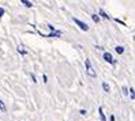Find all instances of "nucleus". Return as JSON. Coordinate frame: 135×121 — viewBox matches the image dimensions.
<instances>
[{
    "label": "nucleus",
    "mask_w": 135,
    "mask_h": 121,
    "mask_svg": "<svg viewBox=\"0 0 135 121\" xmlns=\"http://www.w3.org/2000/svg\"><path fill=\"white\" fill-rule=\"evenodd\" d=\"M0 110H1V112H6L7 110V108H6V105H4L3 101H0Z\"/></svg>",
    "instance_id": "10"
},
{
    "label": "nucleus",
    "mask_w": 135,
    "mask_h": 121,
    "mask_svg": "<svg viewBox=\"0 0 135 121\" xmlns=\"http://www.w3.org/2000/svg\"><path fill=\"white\" fill-rule=\"evenodd\" d=\"M74 22H75V23L78 25V26H79L81 29L83 30V31H87V30H89V26H87V25L85 23V22L79 21V19H76V18H74Z\"/></svg>",
    "instance_id": "2"
},
{
    "label": "nucleus",
    "mask_w": 135,
    "mask_h": 121,
    "mask_svg": "<svg viewBox=\"0 0 135 121\" xmlns=\"http://www.w3.org/2000/svg\"><path fill=\"white\" fill-rule=\"evenodd\" d=\"M91 18H93V21H94V22H100V18H98V15L94 14V15H91Z\"/></svg>",
    "instance_id": "11"
},
{
    "label": "nucleus",
    "mask_w": 135,
    "mask_h": 121,
    "mask_svg": "<svg viewBox=\"0 0 135 121\" xmlns=\"http://www.w3.org/2000/svg\"><path fill=\"white\" fill-rule=\"evenodd\" d=\"M32 80H33V82H34V83L37 82V80H35V76H34V75H33V74H32Z\"/></svg>",
    "instance_id": "15"
},
{
    "label": "nucleus",
    "mask_w": 135,
    "mask_h": 121,
    "mask_svg": "<svg viewBox=\"0 0 135 121\" xmlns=\"http://www.w3.org/2000/svg\"><path fill=\"white\" fill-rule=\"evenodd\" d=\"M22 4H23V6H26L27 8L33 7V3H32V1H27V0H22Z\"/></svg>",
    "instance_id": "7"
},
{
    "label": "nucleus",
    "mask_w": 135,
    "mask_h": 121,
    "mask_svg": "<svg viewBox=\"0 0 135 121\" xmlns=\"http://www.w3.org/2000/svg\"><path fill=\"white\" fill-rule=\"evenodd\" d=\"M102 89L105 90V93H109V90H111L109 89V84L106 82H102Z\"/></svg>",
    "instance_id": "8"
},
{
    "label": "nucleus",
    "mask_w": 135,
    "mask_h": 121,
    "mask_svg": "<svg viewBox=\"0 0 135 121\" xmlns=\"http://www.w3.org/2000/svg\"><path fill=\"white\" fill-rule=\"evenodd\" d=\"M42 79H44V82H45V83L48 82V78H47V75H44V76H42Z\"/></svg>",
    "instance_id": "14"
},
{
    "label": "nucleus",
    "mask_w": 135,
    "mask_h": 121,
    "mask_svg": "<svg viewBox=\"0 0 135 121\" xmlns=\"http://www.w3.org/2000/svg\"><path fill=\"white\" fill-rule=\"evenodd\" d=\"M115 50H116V53H119V54H123L124 53V48L123 46H116V48H115Z\"/></svg>",
    "instance_id": "5"
},
{
    "label": "nucleus",
    "mask_w": 135,
    "mask_h": 121,
    "mask_svg": "<svg viewBox=\"0 0 135 121\" xmlns=\"http://www.w3.org/2000/svg\"><path fill=\"white\" fill-rule=\"evenodd\" d=\"M100 15L102 16V18H105V19H111V18L108 16V15H106V12H105V11H102V8L100 10Z\"/></svg>",
    "instance_id": "9"
},
{
    "label": "nucleus",
    "mask_w": 135,
    "mask_h": 121,
    "mask_svg": "<svg viewBox=\"0 0 135 121\" xmlns=\"http://www.w3.org/2000/svg\"><path fill=\"white\" fill-rule=\"evenodd\" d=\"M4 12H6V11H4V8H1V7H0V18L4 15Z\"/></svg>",
    "instance_id": "12"
},
{
    "label": "nucleus",
    "mask_w": 135,
    "mask_h": 121,
    "mask_svg": "<svg viewBox=\"0 0 135 121\" xmlns=\"http://www.w3.org/2000/svg\"><path fill=\"white\" fill-rule=\"evenodd\" d=\"M18 52H19L21 54H26V49H25V46H22V45L18 46Z\"/></svg>",
    "instance_id": "6"
},
{
    "label": "nucleus",
    "mask_w": 135,
    "mask_h": 121,
    "mask_svg": "<svg viewBox=\"0 0 135 121\" xmlns=\"http://www.w3.org/2000/svg\"><path fill=\"white\" fill-rule=\"evenodd\" d=\"M104 60H106V61L111 63V64H113V63H115V60H113V57H112V54L108 53V52H105V53H104Z\"/></svg>",
    "instance_id": "3"
},
{
    "label": "nucleus",
    "mask_w": 135,
    "mask_h": 121,
    "mask_svg": "<svg viewBox=\"0 0 135 121\" xmlns=\"http://www.w3.org/2000/svg\"><path fill=\"white\" fill-rule=\"evenodd\" d=\"M98 112H100V120L101 121H106L105 114H104V112H102V108H100V109H98Z\"/></svg>",
    "instance_id": "4"
},
{
    "label": "nucleus",
    "mask_w": 135,
    "mask_h": 121,
    "mask_svg": "<svg viewBox=\"0 0 135 121\" xmlns=\"http://www.w3.org/2000/svg\"><path fill=\"white\" fill-rule=\"evenodd\" d=\"M130 93H132V94H131V98H132V99H135V91H134V90H130Z\"/></svg>",
    "instance_id": "13"
},
{
    "label": "nucleus",
    "mask_w": 135,
    "mask_h": 121,
    "mask_svg": "<svg viewBox=\"0 0 135 121\" xmlns=\"http://www.w3.org/2000/svg\"><path fill=\"white\" fill-rule=\"evenodd\" d=\"M86 69H87V75H90L91 78H96V72H94V69H93V67H91L90 60L89 59H86Z\"/></svg>",
    "instance_id": "1"
}]
</instances>
